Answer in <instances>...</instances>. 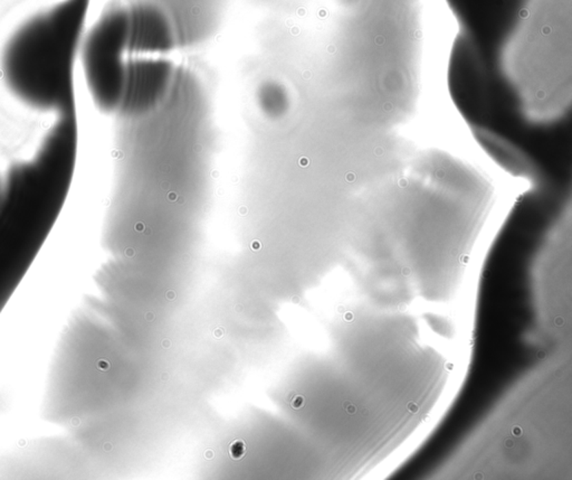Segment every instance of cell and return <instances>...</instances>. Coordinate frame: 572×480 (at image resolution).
Instances as JSON below:
<instances>
[{
    "mask_svg": "<svg viewBox=\"0 0 572 480\" xmlns=\"http://www.w3.org/2000/svg\"><path fill=\"white\" fill-rule=\"evenodd\" d=\"M449 62L504 92L541 96L572 82V0H446Z\"/></svg>",
    "mask_w": 572,
    "mask_h": 480,
    "instance_id": "6da1fadb",
    "label": "cell"
},
{
    "mask_svg": "<svg viewBox=\"0 0 572 480\" xmlns=\"http://www.w3.org/2000/svg\"><path fill=\"white\" fill-rule=\"evenodd\" d=\"M75 116H60L30 160L9 171L0 203V311L51 233L69 195L77 154Z\"/></svg>",
    "mask_w": 572,
    "mask_h": 480,
    "instance_id": "7a4b0ae2",
    "label": "cell"
},
{
    "mask_svg": "<svg viewBox=\"0 0 572 480\" xmlns=\"http://www.w3.org/2000/svg\"><path fill=\"white\" fill-rule=\"evenodd\" d=\"M89 0H62L28 18L9 37L1 72L24 105L59 116L75 114L74 63Z\"/></svg>",
    "mask_w": 572,
    "mask_h": 480,
    "instance_id": "3957f363",
    "label": "cell"
},
{
    "mask_svg": "<svg viewBox=\"0 0 572 480\" xmlns=\"http://www.w3.org/2000/svg\"><path fill=\"white\" fill-rule=\"evenodd\" d=\"M129 45L128 7L111 5L82 39L80 53L86 84L103 112L119 110L125 90Z\"/></svg>",
    "mask_w": 572,
    "mask_h": 480,
    "instance_id": "277c9868",
    "label": "cell"
},
{
    "mask_svg": "<svg viewBox=\"0 0 572 480\" xmlns=\"http://www.w3.org/2000/svg\"><path fill=\"white\" fill-rule=\"evenodd\" d=\"M172 78L173 65L165 59L129 62L118 111L129 116L148 114L166 98Z\"/></svg>",
    "mask_w": 572,
    "mask_h": 480,
    "instance_id": "5b68a950",
    "label": "cell"
},
{
    "mask_svg": "<svg viewBox=\"0 0 572 480\" xmlns=\"http://www.w3.org/2000/svg\"><path fill=\"white\" fill-rule=\"evenodd\" d=\"M128 12L130 51L167 53L178 44L169 15L154 0H134Z\"/></svg>",
    "mask_w": 572,
    "mask_h": 480,
    "instance_id": "8992f818",
    "label": "cell"
},
{
    "mask_svg": "<svg viewBox=\"0 0 572 480\" xmlns=\"http://www.w3.org/2000/svg\"><path fill=\"white\" fill-rule=\"evenodd\" d=\"M171 19L178 44H191L216 28L225 0H154Z\"/></svg>",
    "mask_w": 572,
    "mask_h": 480,
    "instance_id": "52a82bcc",
    "label": "cell"
},
{
    "mask_svg": "<svg viewBox=\"0 0 572 480\" xmlns=\"http://www.w3.org/2000/svg\"><path fill=\"white\" fill-rule=\"evenodd\" d=\"M259 103L267 114H281L288 105V96L282 87L267 83L259 91Z\"/></svg>",
    "mask_w": 572,
    "mask_h": 480,
    "instance_id": "ba28073f",
    "label": "cell"
},
{
    "mask_svg": "<svg viewBox=\"0 0 572 480\" xmlns=\"http://www.w3.org/2000/svg\"><path fill=\"white\" fill-rule=\"evenodd\" d=\"M229 456L231 459L240 460L246 454V445L243 440H234L229 445Z\"/></svg>",
    "mask_w": 572,
    "mask_h": 480,
    "instance_id": "9c48e42d",
    "label": "cell"
},
{
    "mask_svg": "<svg viewBox=\"0 0 572 480\" xmlns=\"http://www.w3.org/2000/svg\"><path fill=\"white\" fill-rule=\"evenodd\" d=\"M304 406V397L302 395H295V397L292 399L290 401V406L293 408V409H299V408H302Z\"/></svg>",
    "mask_w": 572,
    "mask_h": 480,
    "instance_id": "30bf717a",
    "label": "cell"
},
{
    "mask_svg": "<svg viewBox=\"0 0 572 480\" xmlns=\"http://www.w3.org/2000/svg\"><path fill=\"white\" fill-rule=\"evenodd\" d=\"M344 408H346V411H347L349 415H356L357 408L353 406V404H351V403H344Z\"/></svg>",
    "mask_w": 572,
    "mask_h": 480,
    "instance_id": "8fae6325",
    "label": "cell"
},
{
    "mask_svg": "<svg viewBox=\"0 0 572 480\" xmlns=\"http://www.w3.org/2000/svg\"><path fill=\"white\" fill-rule=\"evenodd\" d=\"M408 411L412 412V413H419V406L416 403H408Z\"/></svg>",
    "mask_w": 572,
    "mask_h": 480,
    "instance_id": "7c38bea8",
    "label": "cell"
},
{
    "mask_svg": "<svg viewBox=\"0 0 572 480\" xmlns=\"http://www.w3.org/2000/svg\"><path fill=\"white\" fill-rule=\"evenodd\" d=\"M512 433L513 436L519 437L521 436L523 431H522V428L519 427V426H514V427L512 428Z\"/></svg>",
    "mask_w": 572,
    "mask_h": 480,
    "instance_id": "4fadbf2b",
    "label": "cell"
},
{
    "mask_svg": "<svg viewBox=\"0 0 572 480\" xmlns=\"http://www.w3.org/2000/svg\"><path fill=\"white\" fill-rule=\"evenodd\" d=\"M206 459H213V457H214V452L211 450L206 451L205 454Z\"/></svg>",
    "mask_w": 572,
    "mask_h": 480,
    "instance_id": "5bb4252c",
    "label": "cell"
},
{
    "mask_svg": "<svg viewBox=\"0 0 572 480\" xmlns=\"http://www.w3.org/2000/svg\"><path fill=\"white\" fill-rule=\"evenodd\" d=\"M555 325L561 326L564 324V320H562V317H557L555 320Z\"/></svg>",
    "mask_w": 572,
    "mask_h": 480,
    "instance_id": "9a60e30c",
    "label": "cell"
},
{
    "mask_svg": "<svg viewBox=\"0 0 572 480\" xmlns=\"http://www.w3.org/2000/svg\"><path fill=\"white\" fill-rule=\"evenodd\" d=\"M344 317H346V320H348V322H349V320H353L352 313H346V315H344Z\"/></svg>",
    "mask_w": 572,
    "mask_h": 480,
    "instance_id": "2e32d148",
    "label": "cell"
},
{
    "mask_svg": "<svg viewBox=\"0 0 572 480\" xmlns=\"http://www.w3.org/2000/svg\"><path fill=\"white\" fill-rule=\"evenodd\" d=\"M215 336H216V337H222V329H217V331H215Z\"/></svg>",
    "mask_w": 572,
    "mask_h": 480,
    "instance_id": "e0dca14e",
    "label": "cell"
},
{
    "mask_svg": "<svg viewBox=\"0 0 572 480\" xmlns=\"http://www.w3.org/2000/svg\"><path fill=\"white\" fill-rule=\"evenodd\" d=\"M3 184H1V182H0V203H1V198H3Z\"/></svg>",
    "mask_w": 572,
    "mask_h": 480,
    "instance_id": "ac0fdd59",
    "label": "cell"
},
{
    "mask_svg": "<svg viewBox=\"0 0 572 480\" xmlns=\"http://www.w3.org/2000/svg\"><path fill=\"white\" fill-rule=\"evenodd\" d=\"M162 345H163V347H169L170 346L169 340H163Z\"/></svg>",
    "mask_w": 572,
    "mask_h": 480,
    "instance_id": "d6986e66",
    "label": "cell"
},
{
    "mask_svg": "<svg viewBox=\"0 0 572 480\" xmlns=\"http://www.w3.org/2000/svg\"><path fill=\"white\" fill-rule=\"evenodd\" d=\"M538 357H539V358L546 357V353H544V352L538 353Z\"/></svg>",
    "mask_w": 572,
    "mask_h": 480,
    "instance_id": "ffe728a7",
    "label": "cell"
},
{
    "mask_svg": "<svg viewBox=\"0 0 572 480\" xmlns=\"http://www.w3.org/2000/svg\"><path fill=\"white\" fill-rule=\"evenodd\" d=\"M507 447H512V446H513L512 440H507Z\"/></svg>",
    "mask_w": 572,
    "mask_h": 480,
    "instance_id": "44dd1931",
    "label": "cell"
}]
</instances>
